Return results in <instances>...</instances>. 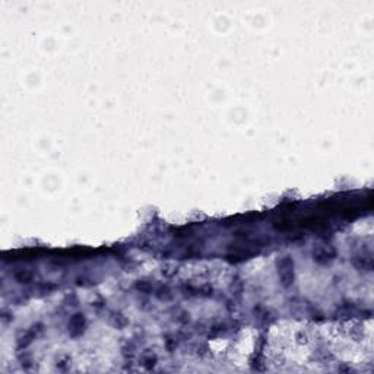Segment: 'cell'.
<instances>
[{
	"label": "cell",
	"mask_w": 374,
	"mask_h": 374,
	"mask_svg": "<svg viewBox=\"0 0 374 374\" xmlns=\"http://www.w3.org/2000/svg\"><path fill=\"white\" fill-rule=\"evenodd\" d=\"M279 277H281L282 284L285 287H288L292 282V279H294V265H292V262H291L289 258H285L279 263Z\"/></svg>",
	"instance_id": "cell-1"
}]
</instances>
